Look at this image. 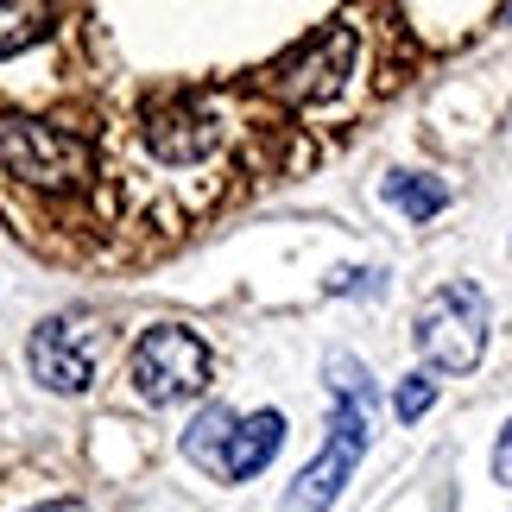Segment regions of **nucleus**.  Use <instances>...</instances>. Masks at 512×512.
<instances>
[{"label": "nucleus", "mask_w": 512, "mask_h": 512, "mask_svg": "<svg viewBox=\"0 0 512 512\" xmlns=\"http://www.w3.org/2000/svg\"><path fill=\"white\" fill-rule=\"evenodd\" d=\"M487 336H494V304L475 279H449L443 291H430L411 323V348L424 354V373H475L487 361Z\"/></svg>", "instance_id": "1"}, {"label": "nucleus", "mask_w": 512, "mask_h": 512, "mask_svg": "<svg viewBox=\"0 0 512 512\" xmlns=\"http://www.w3.org/2000/svg\"><path fill=\"white\" fill-rule=\"evenodd\" d=\"M367 443H373V405H361V399H336L323 449L298 468V481L285 487L279 512H329V506L342 500V487L354 481V468H361Z\"/></svg>", "instance_id": "2"}, {"label": "nucleus", "mask_w": 512, "mask_h": 512, "mask_svg": "<svg viewBox=\"0 0 512 512\" xmlns=\"http://www.w3.org/2000/svg\"><path fill=\"white\" fill-rule=\"evenodd\" d=\"M0 165L32 190H76V184H89L95 152H89V140H76L70 127L0 114Z\"/></svg>", "instance_id": "3"}, {"label": "nucleus", "mask_w": 512, "mask_h": 512, "mask_svg": "<svg viewBox=\"0 0 512 512\" xmlns=\"http://www.w3.org/2000/svg\"><path fill=\"white\" fill-rule=\"evenodd\" d=\"M127 380L146 405H184L209 386V342L184 323H152L127 354Z\"/></svg>", "instance_id": "4"}, {"label": "nucleus", "mask_w": 512, "mask_h": 512, "mask_svg": "<svg viewBox=\"0 0 512 512\" xmlns=\"http://www.w3.org/2000/svg\"><path fill=\"white\" fill-rule=\"evenodd\" d=\"M26 367H32V380L45 392L76 399V392L95 386V336L76 317H45L32 329V342H26Z\"/></svg>", "instance_id": "5"}, {"label": "nucleus", "mask_w": 512, "mask_h": 512, "mask_svg": "<svg viewBox=\"0 0 512 512\" xmlns=\"http://www.w3.org/2000/svg\"><path fill=\"white\" fill-rule=\"evenodd\" d=\"M348 64H354V26H323L317 38H304V45L285 57L279 89L291 102H323V95L342 89Z\"/></svg>", "instance_id": "6"}, {"label": "nucleus", "mask_w": 512, "mask_h": 512, "mask_svg": "<svg viewBox=\"0 0 512 512\" xmlns=\"http://www.w3.org/2000/svg\"><path fill=\"white\" fill-rule=\"evenodd\" d=\"M215 140H222V121H215V108L196 102V95H177V102H165V108L146 121V146L159 152L165 165H196V159H209Z\"/></svg>", "instance_id": "7"}, {"label": "nucleus", "mask_w": 512, "mask_h": 512, "mask_svg": "<svg viewBox=\"0 0 512 512\" xmlns=\"http://www.w3.org/2000/svg\"><path fill=\"white\" fill-rule=\"evenodd\" d=\"M279 443H285V411H253V418L234 424V437H228V462H222V481H253L260 468L279 456Z\"/></svg>", "instance_id": "8"}, {"label": "nucleus", "mask_w": 512, "mask_h": 512, "mask_svg": "<svg viewBox=\"0 0 512 512\" xmlns=\"http://www.w3.org/2000/svg\"><path fill=\"white\" fill-rule=\"evenodd\" d=\"M234 424H241V418H234L228 405H203V411H196V424L184 430V462L222 481V462H228V437H234Z\"/></svg>", "instance_id": "9"}, {"label": "nucleus", "mask_w": 512, "mask_h": 512, "mask_svg": "<svg viewBox=\"0 0 512 512\" xmlns=\"http://www.w3.org/2000/svg\"><path fill=\"white\" fill-rule=\"evenodd\" d=\"M380 196H386V209L405 215V222H437L449 209V184L443 177H424V171H392L380 184Z\"/></svg>", "instance_id": "10"}, {"label": "nucleus", "mask_w": 512, "mask_h": 512, "mask_svg": "<svg viewBox=\"0 0 512 512\" xmlns=\"http://www.w3.org/2000/svg\"><path fill=\"white\" fill-rule=\"evenodd\" d=\"M51 7H0V57L32 51L38 38H51Z\"/></svg>", "instance_id": "11"}, {"label": "nucleus", "mask_w": 512, "mask_h": 512, "mask_svg": "<svg viewBox=\"0 0 512 512\" xmlns=\"http://www.w3.org/2000/svg\"><path fill=\"white\" fill-rule=\"evenodd\" d=\"M323 386H329V399H361L380 411V386H373V373L354 361V354H329L323 361Z\"/></svg>", "instance_id": "12"}, {"label": "nucleus", "mask_w": 512, "mask_h": 512, "mask_svg": "<svg viewBox=\"0 0 512 512\" xmlns=\"http://www.w3.org/2000/svg\"><path fill=\"white\" fill-rule=\"evenodd\" d=\"M430 405H437V373L418 367V373H405V380L392 386V418H399V424H418Z\"/></svg>", "instance_id": "13"}, {"label": "nucleus", "mask_w": 512, "mask_h": 512, "mask_svg": "<svg viewBox=\"0 0 512 512\" xmlns=\"http://www.w3.org/2000/svg\"><path fill=\"white\" fill-rule=\"evenodd\" d=\"M380 279H386V272L367 266V272H342V279H329V291H336V298H373V291H380Z\"/></svg>", "instance_id": "14"}, {"label": "nucleus", "mask_w": 512, "mask_h": 512, "mask_svg": "<svg viewBox=\"0 0 512 512\" xmlns=\"http://www.w3.org/2000/svg\"><path fill=\"white\" fill-rule=\"evenodd\" d=\"M494 481L512 487V411H506V424H500V437H494Z\"/></svg>", "instance_id": "15"}, {"label": "nucleus", "mask_w": 512, "mask_h": 512, "mask_svg": "<svg viewBox=\"0 0 512 512\" xmlns=\"http://www.w3.org/2000/svg\"><path fill=\"white\" fill-rule=\"evenodd\" d=\"M32 512H83L76 500H51V506H32Z\"/></svg>", "instance_id": "16"}]
</instances>
